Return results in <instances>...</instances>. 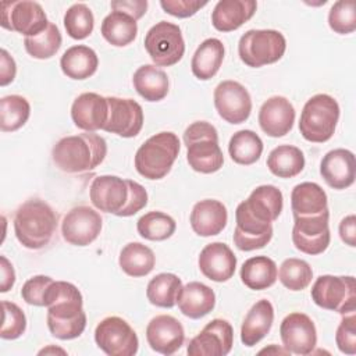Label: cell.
Returning <instances> with one entry per match:
<instances>
[{"label": "cell", "mask_w": 356, "mask_h": 356, "mask_svg": "<svg viewBox=\"0 0 356 356\" xmlns=\"http://www.w3.org/2000/svg\"><path fill=\"white\" fill-rule=\"evenodd\" d=\"M149 346L161 355H174L185 341V331L181 321L170 314L153 317L146 327Z\"/></svg>", "instance_id": "20"}, {"label": "cell", "mask_w": 356, "mask_h": 356, "mask_svg": "<svg viewBox=\"0 0 356 356\" xmlns=\"http://www.w3.org/2000/svg\"><path fill=\"white\" fill-rule=\"evenodd\" d=\"M277 274L275 261L267 256L250 257L241 267L242 282L253 291H263L274 285Z\"/></svg>", "instance_id": "33"}, {"label": "cell", "mask_w": 356, "mask_h": 356, "mask_svg": "<svg viewBox=\"0 0 356 356\" xmlns=\"http://www.w3.org/2000/svg\"><path fill=\"white\" fill-rule=\"evenodd\" d=\"M267 167L278 178L296 177L305 168L303 152L292 145H280L270 152Z\"/></svg>", "instance_id": "34"}, {"label": "cell", "mask_w": 356, "mask_h": 356, "mask_svg": "<svg viewBox=\"0 0 356 356\" xmlns=\"http://www.w3.org/2000/svg\"><path fill=\"white\" fill-rule=\"evenodd\" d=\"M95 341L108 356H134L139 348L135 330L118 316L106 317L96 325Z\"/></svg>", "instance_id": "11"}, {"label": "cell", "mask_w": 356, "mask_h": 356, "mask_svg": "<svg viewBox=\"0 0 356 356\" xmlns=\"http://www.w3.org/2000/svg\"><path fill=\"white\" fill-rule=\"evenodd\" d=\"M177 305L184 316L193 320L202 318L214 309L216 293L210 286L192 281L182 285L177 298Z\"/></svg>", "instance_id": "27"}, {"label": "cell", "mask_w": 356, "mask_h": 356, "mask_svg": "<svg viewBox=\"0 0 356 356\" xmlns=\"http://www.w3.org/2000/svg\"><path fill=\"white\" fill-rule=\"evenodd\" d=\"M31 115L29 102L19 95H8L0 100V129L14 132L25 125Z\"/></svg>", "instance_id": "39"}, {"label": "cell", "mask_w": 356, "mask_h": 356, "mask_svg": "<svg viewBox=\"0 0 356 356\" xmlns=\"http://www.w3.org/2000/svg\"><path fill=\"white\" fill-rule=\"evenodd\" d=\"M224 44L220 39L209 38L203 40L191 61L192 74L200 79L207 81L211 79L220 70L224 60Z\"/></svg>", "instance_id": "31"}, {"label": "cell", "mask_w": 356, "mask_h": 356, "mask_svg": "<svg viewBox=\"0 0 356 356\" xmlns=\"http://www.w3.org/2000/svg\"><path fill=\"white\" fill-rule=\"evenodd\" d=\"M292 242L302 253L316 256L327 250L331 234H330V211L325 210L321 214L310 217H293Z\"/></svg>", "instance_id": "13"}, {"label": "cell", "mask_w": 356, "mask_h": 356, "mask_svg": "<svg viewBox=\"0 0 356 356\" xmlns=\"http://www.w3.org/2000/svg\"><path fill=\"white\" fill-rule=\"evenodd\" d=\"M49 352H61V353H65V350H63V349H58V348H53V346H49V348H46V349H42L39 353L42 355V353H49Z\"/></svg>", "instance_id": "54"}, {"label": "cell", "mask_w": 356, "mask_h": 356, "mask_svg": "<svg viewBox=\"0 0 356 356\" xmlns=\"http://www.w3.org/2000/svg\"><path fill=\"white\" fill-rule=\"evenodd\" d=\"M47 327L53 337L68 341L78 338L86 327L81 291L71 282L53 281L44 293Z\"/></svg>", "instance_id": "2"}, {"label": "cell", "mask_w": 356, "mask_h": 356, "mask_svg": "<svg viewBox=\"0 0 356 356\" xmlns=\"http://www.w3.org/2000/svg\"><path fill=\"white\" fill-rule=\"evenodd\" d=\"M1 26L25 38L36 36L49 25L43 7L36 1L18 0L1 3Z\"/></svg>", "instance_id": "12"}, {"label": "cell", "mask_w": 356, "mask_h": 356, "mask_svg": "<svg viewBox=\"0 0 356 356\" xmlns=\"http://www.w3.org/2000/svg\"><path fill=\"white\" fill-rule=\"evenodd\" d=\"M197 264L206 278L214 282H225L235 273L236 256L224 242H213L202 249Z\"/></svg>", "instance_id": "23"}, {"label": "cell", "mask_w": 356, "mask_h": 356, "mask_svg": "<svg viewBox=\"0 0 356 356\" xmlns=\"http://www.w3.org/2000/svg\"><path fill=\"white\" fill-rule=\"evenodd\" d=\"M145 49L154 65L171 67L185 53V42L181 28L168 21L153 25L145 36Z\"/></svg>", "instance_id": "10"}, {"label": "cell", "mask_w": 356, "mask_h": 356, "mask_svg": "<svg viewBox=\"0 0 356 356\" xmlns=\"http://www.w3.org/2000/svg\"><path fill=\"white\" fill-rule=\"evenodd\" d=\"M338 120V102L330 95L318 93L305 103L300 113L299 131L306 140L323 143L332 138Z\"/></svg>", "instance_id": "7"}, {"label": "cell", "mask_w": 356, "mask_h": 356, "mask_svg": "<svg viewBox=\"0 0 356 356\" xmlns=\"http://www.w3.org/2000/svg\"><path fill=\"white\" fill-rule=\"evenodd\" d=\"M320 174L332 189H346L355 182V154L348 149L328 152L320 163Z\"/></svg>", "instance_id": "24"}, {"label": "cell", "mask_w": 356, "mask_h": 356, "mask_svg": "<svg viewBox=\"0 0 356 356\" xmlns=\"http://www.w3.org/2000/svg\"><path fill=\"white\" fill-rule=\"evenodd\" d=\"M295 122V108L284 96H271L259 111V125L271 138H281L292 129Z\"/></svg>", "instance_id": "22"}, {"label": "cell", "mask_w": 356, "mask_h": 356, "mask_svg": "<svg viewBox=\"0 0 356 356\" xmlns=\"http://www.w3.org/2000/svg\"><path fill=\"white\" fill-rule=\"evenodd\" d=\"M3 324L0 337L3 339H17L26 330V317L21 307L13 302L3 300Z\"/></svg>", "instance_id": "45"}, {"label": "cell", "mask_w": 356, "mask_h": 356, "mask_svg": "<svg viewBox=\"0 0 356 356\" xmlns=\"http://www.w3.org/2000/svg\"><path fill=\"white\" fill-rule=\"evenodd\" d=\"M97 65L99 58L96 51L85 44H75L67 49L60 60L63 74L76 81L92 76L96 72Z\"/></svg>", "instance_id": "30"}, {"label": "cell", "mask_w": 356, "mask_h": 356, "mask_svg": "<svg viewBox=\"0 0 356 356\" xmlns=\"http://www.w3.org/2000/svg\"><path fill=\"white\" fill-rule=\"evenodd\" d=\"M293 217H310L328 210L327 193L316 182L298 184L291 193Z\"/></svg>", "instance_id": "29"}, {"label": "cell", "mask_w": 356, "mask_h": 356, "mask_svg": "<svg viewBox=\"0 0 356 356\" xmlns=\"http://www.w3.org/2000/svg\"><path fill=\"white\" fill-rule=\"evenodd\" d=\"M339 236L342 242L350 248L356 246V217L353 214L346 216L339 222Z\"/></svg>", "instance_id": "52"}, {"label": "cell", "mask_w": 356, "mask_h": 356, "mask_svg": "<svg viewBox=\"0 0 356 356\" xmlns=\"http://www.w3.org/2000/svg\"><path fill=\"white\" fill-rule=\"evenodd\" d=\"M135 90L147 102H160L168 93L167 74L153 64L140 65L132 76Z\"/></svg>", "instance_id": "32"}, {"label": "cell", "mask_w": 356, "mask_h": 356, "mask_svg": "<svg viewBox=\"0 0 356 356\" xmlns=\"http://www.w3.org/2000/svg\"><path fill=\"white\" fill-rule=\"evenodd\" d=\"M103 220L100 214L89 206H76L63 218L61 234L65 242L74 246H88L99 236Z\"/></svg>", "instance_id": "15"}, {"label": "cell", "mask_w": 356, "mask_h": 356, "mask_svg": "<svg viewBox=\"0 0 356 356\" xmlns=\"http://www.w3.org/2000/svg\"><path fill=\"white\" fill-rule=\"evenodd\" d=\"M284 207L282 192L274 185H260L235 210L234 243L239 250L264 248L273 238V222Z\"/></svg>", "instance_id": "1"}, {"label": "cell", "mask_w": 356, "mask_h": 356, "mask_svg": "<svg viewBox=\"0 0 356 356\" xmlns=\"http://www.w3.org/2000/svg\"><path fill=\"white\" fill-rule=\"evenodd\" d=\"M107 103L108 117L103 131L122 138L136 136L143 127V110L140 104L134 99H121L115 96H108Z\"/></svg>", "instance_id": "18"}, {"label": "cell", "mask_w": 356, "mask_h": 356, "mask_svg": "<svg viewBox=\"0 0 356 356\" xmlns=\"http://www.w3.org/2000/svg\"><path fill=\"white\" fill-rule=\"evenodd\" d=\"M113 11L124 13L129 17H132L135 21L140 19L147 10V1L146 0H114L110 3Z\"/></svg>", "instance_id": "50"}, {"label": "cell", "mask_w": 356, "mask_h": 356, "mask_svg": "<svg viewBox=\"0 0 356 356\" xmlns=\"http://www.w3.org/2000/svg\"><path fill=\"white\" fill-rule=\"evenodd\" d=\"M312 300L325 310L339 314L353 313L356 309V282L352 275H320L312 289Z\"/></svg>", "instance_id": "9"}, {"label": "cell", "mask_w": 356, "mask_h": 356, "mask_svg": "<svg viewBox=\"0 0 356 356\" xmlns=\"http://www.w3.org/2000/svg\"><path fill=\"white\" fill-rule=\"evenodd\" d=\"M129 189L127 179L117 175L96 177L89 188V197L92 204L104 213L118 216L127 204Z\"/></svg>", "instance_id": "19"}, {"label": "cell", "mask_w": 356, "mask_h": 356, "mask_svg": "<svg viewBox=\"0 0 356 356\" xmlns=\"http://www.w3.org/2000/svg\"><path fill=\"white\" fill-rule=\"evenodd\" d=\"M278 280L289 291H303L313 278V270L306 260L289 257L285 259L278 271Z\"/></svg>", "instance_id": "42"}, {"label": "cell", "mask_w": 356, "mask_h": 356, "mask_svg": "<svg viewBox=\"0 0 356 356\" xmlns=\"http://www.w3.org/2000/svg\"><path fill=\"white\" fill-rule=\"evenodd\" d=\"M191 227L199 236L218 235L227 225V207L216 199L197 202L191 211Z\"/></svg>", "instance_id": "25"}, {"label": "cell", "mask_w": 356, "mask_h": 356, "mask_svg": "<svg viewBox=\"0 0 356 356\" xmlns=\"http://www.w3.org/2000/svg\"><path fill=\"white\" fill-rule=\"evenodd\" d=\"M284 348L289 353L309 355L317 345V331L313 320L300 312L289 313L280 325Z\"/></svg>", "instance_id": "17"}, {"label": "cell", "mask_w": 356, "mask_h": 356, "mask_svg": "<svg viewBox=\"0 0 356 356\" xmlns=\"http://www.w3.org/2000/svg\"><path fill=\"white\" fill-rule=\"evenodd\" d=\"M228 153L234 163L241 165H250L260 159L263 153V142L256 132L250 129H242L231 136L228 143Z\"/></svg>", "instance_id": "38"}, {"label": "cell", "mask_w": 356, "mask_h": 356, "mask_svg": "<svg viewBox=\"0 0 356 356\" xmlns=\"http://www.w3.org/2000/svg\"><path fill=\"white\" fill-rule=\"evenodd\" d=\"M179 149L181 143L174 132H159L145 140L136 150L135 168L147 179H161L171 171Z\"/></svg>", "instance_id": "6"}, {"label": "cell", "mask_w": 356, "mask_h": 356, "mask_svg": "<svg viewBox=\"0 0 356 356\" xmlns=\"http://www.w3.org/2000/svg\"><path fill=\"white\" fill-rule=\"evenodd\" d=\"M181 288L182 281L178 275L172 273H160L149 281L146 296L152 305L171 309L177 305V298Z\"/></svg>", "instance_id": "37"}, {"label": "cell", "mask_w": 356, "mask_h": 356, "mask_svg": "<svg viewBox=\"0 0 356 356\" xmlns=\"http://www.w3.org/2000/svg\"><path fill=\"white\" fill-rule=\"evenodd\" d=\"M57 229V214L40 199H29L22 203L14 216V232L18 242L32 250L50 243Z\"/></svg>", "instance_id": "4"}, {"label": "cell", "mask_w": 356, "mask_h": 356, "mask_svg": "<svg viewBox=\"0 0 356 356\" xmlns=\"http://www.w3.org/2000/svg\"><path fill=\"white\" fill-rule=\"evenodd\" d=\"M0 274H1L0 291L8 292L15 282V271L13 264L8 261L6 256H0Z\"/></svg>", "instance_id": "53"}, {"label": "cell", "mask_w": 356, "mask_h": 356, "mask_svg": "<svg viewBox=\"0 0 356 356\" xmlns=\"http://www.w3.org/2000/svg\"><path fill=\"white\" fill-rule=\"evenodd\" d=\"M127 184H128V189H129V196H128L127 204L118 213V217H131V216L136 214L138 211H140L147 204L146 189L140 184H138L132 179H127Z\"/></svg>", "instance_id": "48"}, {"label": "cell", "mask_w": 356, "mask_h": 356, "mask_svg": "<svg viewBox=\"0 0 356 356\" xmlns=\"http://www.w3.org/2000/svg\"><path fill=\"white\" fill-rule=\"evenodd\" d=\"M285 50L286 40L275 29H250L241 36L238 43L239 58L252 68L277 63Z\"/></svg>", "instance_id": "8"}, {"label": "cell", "mask_w": 356, "mask_h": 356, "mask_svg": "<svg viewBox=\"0 0 356 356\" xmlns=\"http://www.w3.org/2000/svg\"><path fill=\"white\" fill-rule=\"evenodd\" d=\"M186 160L192 170L202 174H213L224 164V156L218 145V132L207 121H196L184 132Z\"/></svg>", "instance_id": "5"}, {"label": "cell", "mask_w": 356, "mask_h": 356, "mask_svg": "<svg viewBox=\"0 0 356 356\" xmlns=\"http://www.w3.org/2000/svg\"><path fill=\"white\" fill-rule=\"evenodd\" d=\"M328 25L335 33H352L356 29V3L353 0L334 3L328 13Z\"/></svg>", "instance_id": "44"}, {"label": "cell", "mask_w": 356, "mask_h": 356, "mask_svg": "<svg viewBox=\"0 0 356 356\" xmlns=\"http://www.w3.org/2000/svg\"><path fill=\"white\" fill-rule=\"evenodd\" d=\"M102 36L115 47H124L132 43L138 35L136 21L120 11H111L102 22Z\"/></svg>", "instance_id": "35"}, {"label": "cell", "mask_w": 356, "mask_h": 356, "mask_svg": "<svg viewBox=\"0 0 356 356\" xmlns=\"http://www.w3.org/2000/svg\"><path fill=\"white\" fill-rule=\"evenodd\" d=\"M107 154V143L95 132H82L61 138L51 150L56 167L68 174H81L95 170Z\"/></svg>", "instance_id": "3"}, {"label": "cell", "mask_w": 356, "mask_h": 356, "mask_svg": "<svg viewBox=\"0 0 356 356\" xmlns=\"http://www.w3.org/2000/svg\"><path fill=\"white\" fill-rule=\"evenodd\" d=\"M207 1H195V0H161V8L177 18H189L195 15L200 8H203Z\"/></svg>", "instance_id": "49"}, {"label": "cell", "mask_w": 356, "mask_h": 356, "mask_svg": "<svg viewBox=\"0 0 356 356\" xmlns=\"http://www.w3.org/2000/svg\"><path fill=\"white\" fill-rule=\"evenodd\" d=\"M335 342L338 349L346 355L356 353V316L353 313L343 314L337 332H335Z\"/></svg>", "instance_id": "46"}, {"label": "cell", "mask_w": 356, "mask_h": 356, "mask_svg": "<svg viewBox=\"0 0 356 356\" xmlns=\"http://www.w3.org/2000/svg\"><path fill=\"white\" fill-rule=\"evenodd\" d=\"M214 106L218 115L229 124L245 122L252 111L248 89L236 81H222L214 89Z\"/></svg>", "instance_id": "14"}, {"label": "cell", "mask_w": 356, "mask_h": 356, "mask_svg": "<svg viewBox=\"0 0 356 356\" xmlns=\"http://www.w3.org/2000/svg\"><path fill=\"white\" fill-rule=\"evenodd\" d=\"M95 26L92 10L83 3L72 4L64 14V28L70 38L75 40L86 39Z\"/></svg>", "instance_id": "43"}, {"label": "cell", "mask_w": 356, "mask_h": 356, "mask_svg": "<svg viewBox=\"0 0 356 356\" xmlns=\"http://www.w3.org/2000/svg\"><path fill=\"white\" fill-rule=\"evenodd\" d=\"M118 264L129 277H145L154 268L156 257L150 248L140 242L125 245L120 253Z\"/></svg>", "instance_id": "36"}, {"label": "cell", "mask_w": 356, "mask_h": 356, "mask_svg": "<svg viewBox=\"0 0 356 356\" xmlns=\"http://www.w3.org/2000/svg\"><path fill=\"white\" fill-rule=\"evenodd\" d=\"M234 345V330L227 320L214 318L189 341V356H225Z\"/></svg>", "instance_id": "16"}, {"label": "cell", "mask_w": 356, "mask_h": 356, "mask_svg": "<svg viewBox=\"0 0 356 356\" xmlns=\"http://www.w3.org/2000/svg\"><path fill=\"white\" fill-rule=\"evenodd\" d=\"M175 220L163 211H149L138 222V234L147 241H165L175 232Z\"/></svg>", "instance_id": "40"}, {"label": "cell", "mask_w": 356, "mask_h": 356, "mask_svg": "<svg viewBox=\"0 0 356 356\" xmlns=\"http://www.w3.org/2000/svg\"><path fill=\"white\" fill-rule=\"evenodd\" d=\"M274 323V307L270 300H257L243 318L241 327V341L245 346H254L271 330Z\"/></svg>", "instance_id": "28"}, {"label": "cell", "mask_w": 356, "mask_h": 356, "mask_svg": "<svg viewBox=\"0 0 356 356\" xmlns=\"http://www.w3.org/2000/svg\"><path fill=\"white\" fill-rule=\"evenodd\" d=\"M253 0H220L211 13V24L220 32H231L241 28L256 13Z\"/></svg>", "instance_id": "26"}, {"label": "cell", "mask_w": 356, "mask_h": 356, "mask_svg": "<svg viewBox=\"0 0 356 356\" xmlns=\"http://www.w3.org/2000/svg\"><path fill=\"white\" fill-rule=\"evenodd\" d=\"M17 74V64L6 49L0 50V85L11 83Z\"/></svg>", "instance_id": "51"}, {"label": "cell", "mask_w": 356, "mask_h": 356, "mask_svg": "<svg viewBox=\"0 0 356 356\" xmlns=\"http://www.w3.org/2000/svg\"><path fill=\"white\" fill-rule=\"evenodd\" d=\"M108 117L107 97L95 92L79 95L71 106V118L75 127L85 132L103 129Z\"/></svg>", "instance_id": "21"}, {"label": "cell", "mask_w": 356, "mask_h": 356, "mask_svg": "<svg viewBox=\"0 0 356 356\" xmlns=\"http://www.w3.org/2000/svg\"><path fill=\"white\" fill-rule=\"evenodd\" d=\"M61 33L56 24L49 22L46 29L36 36L25 38L24 46L26 53L38 60H46L53 57L61 47Z\"/></svg>", "instance_id": "41"}, {"label": "cell", "mask_w": 356, "mask_h": 356, "mask_svg": "<svg viewBox=\"0 0 356 356\" xmlns=\"http://www.w3.org/2000/svg\"><path fill=\"white\" fill-rule=\"evenodd\" d=\"M53 281L54 280L49 275H35L29 278L22 285V289H21L22 299L32 306H44L43 298H44L46 289Z\"/></svg>", "instance_id": "47"}]
</instances>
